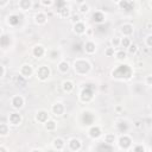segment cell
I'll return each mask as SVG.
<instances>
[{
  "mask_svg": "<svg viewBox=\"0 0 152 152\" xmlns=\"http://www.w3.org/2000/svg\"><path fill=\"white\" fill-rule=\"evenodd\" d=\"M150 6H151V7H152V1H150Z\"/></svg>",
  "mask_w": 152,
  "mask_h": 152,
  "instance_id": "681fc988",
  "label": "cell"
},
{
  "mask_svg": "<svg viewBox=\"0 0 152 152\" xmlns=\"http://www.w3.org/2000/svg\"><path fill=\"white\" fill-rule=\"evenodd\" d=\"M58 14L61 18H69L70 17V7L68 5H65L62 8H58Z\"/></svg>",
  "mask_w": 152,
  "mask_h": 152,
  "instance_id": "603a6c76",
  "label": "cell"
},
{
  "mask_svg": "<svg viewBox=\"0 0 152 152\" xmlns=\"http://www.w3.org/2000/svg\"><path fill=\"white\" fill-rule=\"evenodd\" d=\"M118 144H119V146H120L121 148L127 150V148H129L131 145H132V139H131L129 135H127V134H122V135L119 138Z\"/></svg>",
  "mask_w": 152,
  "mask_h": 152,
  "instance_id": "5b68a950",
  "label": "cell"
},
{
  "mask_svg": "<svg viewBox=\"0 0 152 152\" xmlns=\"http://www.w3.org/2000/svg\"><path fill=\"white\" fill-rule=\"evenodd\" d=\"M58 55H59V53H58L57 51H52V53H51V59H56V58H57L56 56H58Z\"/></svg>",
  "mask_w": 152,
  "mask_h": 152,
  "instance_id": "7bdbcfd3",
  "label": "cell"
},
{
  "mask_svg": "<svg viewBox=\"0 0 152 152\" xmlns=\"http://www.w3.org/2000/svg\"><path fill=\"white\" fill-rule=\"evenodd\" d=\"M34 21H36V24H38V25H44V24L48 21V17H46V14H45L44 12H38V13H36V15H34Z\"/></svg>",
  "mask_w": 152,
  "mask_h": 152,
  "instance_id": "9a60e30c",
  "label": "cell"
},
{
  "mask_svg": "<svg viewBox=\"0 0 152 152\" xmlns=\"http://www.w3.org/2000/svg\"><path fill=\"white\" fill-rule=\"evenodd\" d=\"M55 2L52 1V0H42L40 1V5L42 6H45V7H50V6H52Z\"/></svg>",
  "mask_w": 152,
  "mask_h": 152,
  "instance_id": "74e56055",
  "label": "cell"
},
{
  "mask_svg": "<svg viewBox=\"0 0 152 152\" xmlns=\"http://www.w3.org/2000/svg\"><path fill=\"white\" fill-rule=\"evenodd\" d=\"M116 127H118V131H119V132L126 133L127 129H128V124H127L126 121H120V122L116 125Z\"/></svg>",
  "mask_w": 152,
  "mask_h": 152,
  "instance_id": "f546056e",
  "label": "cell"
},
{
  "mask_svg": "<svg viewBox=\"0 0 152 152\" xmlns=\"http://www.w3.org/2000/svg\"><path fill=\"white\" fill-rule=\"evenodd\" d=\"M88 134H89V137H90L91 139H97V138H100V137L102 135V129H101L100 126L94 125V126H91V127L89 128Z\"/></svg>",
  "mask_w": 152,
  "mask_h": 152,
  "instance_id": "9c48e42d",
  "label": "cell"
},
{
  "mask_svg": "<svg viewBox=\"0 0 152 152\" xmlns=\"http://www.w3.org/2000/svg\"><path fill=\"white\" fill-rule=\"evenodd\" d=\"M103 141H104L106 144H108V145L114 144V142H115V134H113V133H107V134H104Z\"/></svg>",
  "mask_w": 152,
  "mask_h": 152,
  "instance_id": "4316f807",
  "label": "cell"
},
{
  "mask_svg": "<svg viewBox=\"0 0 152 152\" xmlns=\"http://www.w3.org/2000/svg\"><path fill=\"white\" fill-rule=\"evenodd\" d=\"M133 31H134V28H133L132 24H124L121 26V33L124 34V37H129L133 33Z\"/></svg>",
  "mask_w": 152,
  "mask_h": 152,
  "instance_id": "ac0fdd59",
  "label": "cell"
},
{
  "mask_svg": "<svg viewBox=\"0 0 152 152\" xmlns=\"http://www.w3.org/2000/svg\"><path fill=\"white\" fill-rule=\"evenodd\" d=\"M68 146H69L70 151H72V152H78V151L81 150V147H82V142H81L80 139H77V138H72V139L69 140Z\"/></svg>",
  "mask_w": 152,
  "mask_h": 152,
  "instance_id": "52a82bcc",
  "label": "cell"
},
{
  "mask_svg": "<svg viewBox=\"0 0 152 152\" xmlns=\"http://www.w3.org/2000/svg\"><path fill=\"white\" fill-rule=\"evenodd\" d=\"M7 4H10V1H2V2H0V7H4V6H6Z\"/></svg>",
  "mask_w": 152,
  "mask_h": 152,
  "instance_id": "f6af8a7d",
  "label": "cell"
},
{
  "mask_svg": "<svg viewBox=\"0 0 152 152\" xmlns=\"http://www.w3.org/2000/svg\"><path fill=\"white\" fill-rule=\"evenodd\" d=\"M127 50H128V52H129V53H132V55H133V53H135V52L138 51V46H137V44L132 43V44H131V46H129Z\"/></svg>",
  "mask_w": 152,
  "mask_h": 152,
  "instance_id": "8d00e7d4",
  "label": "cell"
},
{
  "mask_svg": "<svg viewBox=\"0 0 152 152\" xmlns=\"http://www.w3.org/2000/svg\"><path fill=\"white\" fill-rule=\"evenodd\" d=\"M24 103H25V100H24V97H23L21 95H14V96L12 97V100H11V104H12V107H13L14 109H20V108H23Z\"/></svg>",
  "mask_w": 152,
  "mask_h": 152,
  "instance_id": "8992f818",
  "label": "cell"
},
{
  "mask_svg": "<svg viewBox=\"0 0 152 152\" xmlns=\"http://www.w3.org/2000/svg\"><path fill=\"white\" fill-rule=\"evenodd\" d=\"M30 152H42L40 150H38V148H34V150H31Z\"/></svg>",
  "mask_w": 152,
  "mask_h": 152,
  "instance_id": "c3c4849f",
  "label": "cell"
},
{
  "mask_svg": "<svg viewBox=\"0 0 152 152\" xmlns=\"http://www.w3.org/2000/svg\"><path fill=\"white\" fill-rule=\"evenodd\" d=\"M21 121H23V118H21V115H20L19 113H17V112L11 113L10 116H8V122H10L11 125H13V126L20 125Z\"/></svg>",
  "mask_w": 152,
  "mask_h": 152,
  "instance_id": "8fae6325",
  "label": "cell"
},
{
  "mask_svg": "<svg viewBox=\"0 0 152 152\" xmlns=\"http://www.w3.org/2000/svg\"><path fill=\"white\" fill-rule=\"evenodd\" d=\"M0 152H8L5 146H0Z\"/></svg>",
  "mask_w": 152,
  "mask_h": 152,
  "instance_id": "bcb514c9",
  "label": "cell"
},
{
  "mask_svg": "<svg viewBox=\"0 0 152 152\" xmlns=\"http://www.w3.org/2000/svg\"><path fill=\"white\" fill-rule=\"evenodd\" d=\"M33 1L32 0H20L19 2H18V7L20 8V10H23V11H28V10H31L32 7H33Z\"/></svg>",
  "mask_w": 152,
  "mask_h": 152,
  "instance_id": "4fadbf2b",
  "label": "cell"
},
{
  "mask_svg": "<svg viewBox=\"0 0 152 152\" xmlns=\"http://www.w3.org/2000/svg\"><path fill=\"white\" fill-rule=\"evenodd\" d=\"M112 48H118V46H120V43H121V38H119V37H114V38H112Z\"/></svg>",
  "mask_w": 152,
  "mask_h": 152,
  "instance_id": "836d02e7",
  "label": "cell"
},
{
  "mask_svg": "<svg viewBox=\"0 0 152 152\" xmlns=\"http://www.w3.org/2000/svg\"><path fill=\"white\" fill-rule=\"evenodd\" d=\"M104 20H106V15L101 11H96L93 13V21H95L97 24H102Z\"/></svg>",
  "mask_w": 152,
  "mask_h": 152,
  "instance_id": "d6986e66",
  "label": "cell"
},
{
  "mask_svg": "<svg viewBox=\"0 0 152 152\" xmlns=\"http://www.w3.org/2000/svg\"><path fill=\"white\" fill-rule=\"evenodd\" d=\"M145 82H146V84H147V86H152V75H148V76L146 77Z\"/></svg>",
  "mask_w": 152,
  "mask_h": 152,
  "instance_id": "60d3db41",
  "label": "cell"
},
{
  "mask_svg": "<svg viewBox=\"0 0 152 152\" xmlns=\"http://www.w3.org/2000/svg\"><path fill=\"white\" fill-rule=\"evenodd\" d=\"M74 70L77 75H87L90 69H91V64L87 61V59H83V58H78L74 62Z\"/></svg>",
  "mask_w": 152,
  "mask_h": 152,
  "instance_id": "6da1fadb",
  "label": "cell"
},
{
  "mask_svg": "<svg viewBox=\"0 0 152 152\" xmlns=\"http://www.w3.org/2000/svg\"><path fill=\"white\" fill-rule=\"evenodd\" d=\"M131 74H132V70L127 64H121L113 71V76L115 78H129Z\"/></svg>",
  "mask_w": 152,
  "mask_h": 152,
  "instance_id": "7a4b0ae2",
  "label": "cell"
},
{
  "mask_svg": "<svg viewBox=\"0 0 152 152\" xmlns=\"http://www.w3.org/2000/svg\"><path fill=\"white\" fill-rule=\"evenodd\" d=\"M49 152H53V151H49Z\"/></svg>",
  "mask_w": 152,
  "mask_h": 152,
  "instance_id": "f907efd6",
  "label": "cell"
},
{
  "mask_svg": "<svg viewBox=\"0 0 152 152\" xmlns=\"http://www.w3.org/2000/svg\"><path fill=\"white\" fill-rule=\"evenodd\" d=\"M32 53H33V56H34V57L40 58V57H43V56L45 55V48H44L43 45L38 44V45H36V46L33 48Z\"/></svg>",
  "mask_w": 152,
  "mask_h": 152,
  "instance_id": "2e32d148",
  "label": "cell"
},
{
  "mask_svg": "<svg viewBox=\"0 0 152 152\" xmlns=\"http://www.w3.org/2000/svg\"><path fill=\"white\" fill-rule=\"evenodd\" d=\"M7 133H10V127L7 124H0V134L1 135H6Z\"/></svg>",
  "mask_w": 152,
  "mask_h": 152,
  "instance_id": "1f68e13d",
  "label": "cell"
},
{
  "mask_svg": "<svg viewBox=\"0 0 152 152\" xmlns=\"http://www.w3.org/2000/svg\"><path fill=\"white\" fill-rule=\"evenodd\" d=\"M134 127H137V128H140V127H141V121L137 120V121L134 122Z\"/></svg>",
  "mask_w": 152,
  "mask_h": 152,
  "instance_id": "ee69618b",
  "label": "cell"
},
{
  "mask_svg": "<svg viewBox=\"0 0 152 152\" xmlns=\"http://www.w3.org/2000/svg\"><path fill=\"white\" fill-rule=\"evenodd\" d=\"M64 146H65V142H64V140H63L62 138H55V139H53V141H52V147H53V150H56V151H62V150L64 148Z\"/></svg>",
  "mask_w": 152,
  "mask_h": 152,
  "instance_id": "e0dca14e",
  "label": "cell"
},
{
  "mask_svg": "<svg viewBox=\"0 0 152 152\" xmlns=\"http://www.w3.org/2000/svg\"><path fill=\"white\" fill-rule=\"evenodd\" d=\"M116 5L118 6H120L122 10H125V11H131L132 10V7H134V2L133 1H126V0H121V1H118L116 2Z\"/></svg>",
  "mask_w": 152,
  "mask_h": 152,
  "instance_id": "44dd1931",
  "label": "cell"
},
{
  "mask_svg": "<svg viewBox=\"0 0 152 152\" xmlns=\"http://www.w3.org/2000/svg\"><path fill=\"white\" fill-rule=\"evenodd\" d=\"M69 68H70V64L66 62V61H61L59 63H58V70L61 71V72H68V70H69Z\"/></svg>",
  "mask_w": 152,
  "mask_h": 152,
  "instance_id": "cb8c5ba5",
  "label": "cell"
},
{
  "mask_svg": "<svg viewBox=\"0 0 152 152\" xmlns=\"http://www.w3.org/2000/svg\"><path fill=\"white\" fill-rule=\"evenodd\" d=\"M78 11H80V13L81 14H87L89 11H90V6H89V4H87V2H81L80 4V7H78Z\"/></svg>",
  "mask_w": 152,
  "mask_h": 152,
  "instance_id": "484cf974",
  "label": "cell"
},
{
  "mask_svg": "<svg viewBox=\"0 0 152 152\" xmlns=\"http://www.w3.org/2000/svg\"><path fill=\"white\" fill-rule=\"evenodd\" d=\"M74 88H75V86H74V83H72L71 81H69V80L63 81V83H62V89H63L65 93H71V91L74 90Z\"/></svg>",
  "mask_w": 152,
  "mask_h": 152,
  "instance_id": "7402d4cb",
  "label": "cell"
},
{
  "mask_svg": "<svg viewBox=\"0 0 152 152\" xmlns=\"http://www.w3.org/2000/svg\"><path fill=\"white\" fill-rule=\"evenodd\" d=\"M151 87H152V86H151Z\"/></svg>",
  "mask_w": 152,
  "mask_h": 152,
  "instance_id": "816d5d0a",
  "label": "cell"
},
{
  "mask_svg": "<svg viewBox=\"0 0 152 152\" xmlns=\"http://www.w3.org/2000/svg\"><path fill=\"white\" fill-rule=\"evenodd\" d=\"M51 110H52V113H53L56 116H61V115L64 114L65 107H64V104H63L62 102H56L55 104H52Z\"/></svg>",
  "mask_w": 152,
  "mask_h": 152,
  "instance_id": "30bf717a",
  "label": "cell"
},
{
  "mask_svg": "<svg viewBox=\"0 0 152 152\" xmlns=\"http://www.w3.org/2000/svg\"><path fill=\"white\" fill-rule=\"evenodd\" d=\"M0 69H1V74H0V76H1V77H4V76H5V74H6V68H5V65H4V64H1V65H0Z\"/></svg>",
  "mask_w": 152,
  "mask_h": 152,
  "instance_id": "b9f144b4",
  "label": "cell"
},
{
  "mask_svg": "<svg viewBox=\"0 0 152 152\" xmlns=\"http://www.w3.org/2000/svg\"><path fill=\"white\" fill-rule=\"evenodd\" d=\"M70 20H71V23H72L74 25L81 21V19H80V15H78V14H76V13H75V14H72V15L70 17Z\"/></svg>",
  "mask_w": 152,
  "mask_h": 152,
  "instance_id": "d590c367",
  "label": "cell"
},
{
  "mask_svg": "<svg viewBox=\"0 0 152 152\" xmlns=\"http://www.w3.org/2000/svg\"><path fill=\"white\" fill-rule=\"evenodd\" d=\"M104 55H106L107 57L114 56V55H115V49H114V48H107V49L104 50Z\"/></svg>",
  "mask_w": 152,
  "mask_h": 152,
  "instance_id": "e575fe53",
  "label": "cell"
},
{
  "mask_svg": "<svg viewBox=\"0 0 152 152\" xmlns=\"http://www.w3.org/2000/svg\"><path fill=\"white\" fill-rule=\"evenodd\" d=\"M131 44H132V42H131V38H129V37H122V38H121V43H120V45H121L122 48L128 49V48L131 46Z\"/></svg>",
  "mask_w": 152,
  "mask_h": 152,
  "instance_id": "4dcf8cb0",
  "label": "cell"
},
{
  "mask_svg": "<svg viewBox=\"0 0 152 152\" xmlns=\"http://www.w3.org/2000/svg\"><path fill=\"white\" fill-rule=\"evenodd\" d=\"M133 152H145V147L142 145H137V146H134Z\"/></svg>",
  "mask_w": 152,
  "mask_h": 152,
  "instance_id": "f35d334b",
  "label": "cell"
},
{
  "mask_svg": "<svg viewBox=\"0 0 152 152\" xmlns=\"http://www.w3.org/2000/svg\"><path fill=\"white\" fill-rule=\"evenodd\" d=\"M84 51H86L88 55L95 53V51H96V45H95V43L91 42V40H88V42L84 44Z\"/></svg>",
  "mask_w": 152,
  "mask_h": 152,
  "instance_id": "ffe728a7",
  "label": "cell"
},
{
  "mask_svg": "<svg viewBox=\"0 0 152 152\" xmlns=\"http://www.w3.org/2000/svg\"><path fill=\"white\" fill-rule=\"evenodd\" d=\"M34 119H36V121H38L40 124H45L49 120V113L46 110H44V109H40V110H38L36 113Z\"/></svg>",
  "mask_w": 152,
  "mask_h": 152,
  "instance_id": "7c38bea8",
  "label": "cell"
},
{
  "mask_svg": "<svg viewBox=\"0 0 152 152\" xmlns=\"http://www.w3.org/2000/svg\"><path fill=\"white\" fill-rule=\"evenodd\" d=\"M93 120H94V116L89 112H84L83 113V122L86 125H91L93 124Z\"/></svg>",
  "mask_w": 152,
  "mask_h": 152,
  "instance_id": "83f0119b",
  "label": "cell"
},
{
  "mask_svg": "<svg viewBox=\"0 0 152 152\" xmlns=\"http://www.w3.org/2000/svg\"><path fill=\"white\" fill-rule=\"evenodd\" d=\"M145 43H146V45H147L148 48H152V34H148V36L146 37Z\"/></svg>",
  "mask_w": 152,
  "mask_h": 152,
  "instance_id": "ab89813d",
  "label": "cell"
},
{
  "mask_svg": "<svg viewBox=\"0 0 152 152\" xmlns=\"http://www.w3.org/2000/svg\"><path fill=\"white\" fill-rule=\"evenodd\" d=\"M72 30H74V32L76 34H83V33L87 32V27H86V24L83 21H80V23L75 24L74 27H72Z\"/></svg>",
  "mask_w": 152,
  "mask_h": 152,
  "instance_id": "5bb4252c",
  "label": "cell"
},
{
  "mask_svg": "<svg viewBox=\"0 0 152 152\" xmlns=\"http://www.w3.org/2000/svg\"><path fill=\"white\" fill-rule=\"evenodd\" d=\"M8 24L10 25H12V26H15V25H18L19 24V15H17V14H11L10 17H8Z\"/></svg>",
  "mask_w": 152,
  "mask_h": 152,
  "instance_id": "f1b7e54d",
  "label": "cell"
},
{
  "mask_svg": "<svg viewBox=\"0 0 152 152\" xmlns=\"http://www.w3.org/2000/svg\"><path fill=\"white\" fill-rule=\"evenodd\" d=\"M115 57H116L118 59H125V58L127 57V52H126V51H124V50L116 51V52H115Z\"/></svg>",
  "mask_w": 152,
  "mask_h": 152,
  "instance_id": "d6a6232c",
  "label": "cell"
},
{
  "mask_svg": "<svg viewBox=\"0 0 152 152\" xmlns=\"http://www.w3.org/2000/svg\"><path fill=\"white\" fill-rule=\"evenodd\" d=\"M33 74V68L32 65L30 64H23L21 68H20V75L24 77V78H30Z\"/></svg>",
  "mask_w": 152,
  "mask_h": 152,
  "instance_id": "ba28073f",
  "label": "cell"
},
{
  "mask_svg": "<svg viewBox=\"0 0 152 152\" xmlns=\"http://www.w3.org/2000/svg\"><path fill=\"white\" fill-rule=\"evenodd\" d=\"M94 89L95 87H86L84 89H82V91L80 93V99L82 102H89L93 96H94Z\"/></svg>",
  "mask_w": 152,
  "mask_h": 152,
  "instance_id": "277c9868",
  "label": "cell"
},
{
  "mask_svg": "<svg viewBox=\"0 0 152 152\" xmlns=\"http://www.w3.org/2000/svg\"><path fill=\"white\" fill-rule=\"evenodd\" d=\"M86 33H87V34H88V36H90V34H91V33H93V31H91V30H90V28H87V32H86Z\"/></svg>",
  "mask_w": 152,
  "mask_h": 152,
  "instance_id": "7dc6e473",
  "label": "cell"
},
{
  "mask_svg": "<svg viewBox=\"0 0 152 152\" xmlns=\"http://www.w3.org/2000/svg\"><path fill=\"white\" fill-rule=\"evenodd\" d=\"M44 127H45V129H46V131H55V129H56V127H57V124H56V121H55V120L49 119V120L44 124Z\"/></svg>",
  "mask_w": 152,
  "mask_h": 152,
  "instance_id": "d4e9b609",
  "label": "cell"
},
{
  "mask_svg": "<svg viewBox=\"0 0 152 152\" xmlns=\"http://www.w3.org/2000/svg\"><path fill=\"white\" fill-rule=\"evenodd\" d=\"M50 74H51L50 68L46 65H40L36 70V75L38 77V80H40V81H46L50 77Z\"/></svg>",
  "mask_w": 152,
  "mask_h": 152,
  "instance_id": "3957f363",
  "label": "cell"
}]
</instances>
